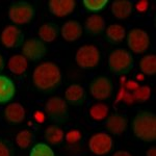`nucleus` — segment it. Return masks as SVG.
<instances>
[{
  "label": "nucleus",
  "instance_id": "f257e3e1",
  "mask_svg": "<svg viewBox=\"0 0 156 156\" xmlns=\"http://www.w3.org/2000/svg\"><path fill=\"white\" fill-rule=\"evenodd\" d=\"M34 89L43 94H52L62 87V73L54 62H43L34 68L31 75Z\"/></svg>",
  "mask_w": 156,
  "mask_h": 156
},
{
  "label": "nucleus",
  "instance_id": "f03ea898",
  "mask_svg": "<svg viewBox=\"0 0 156 156\" xmlns=\"http://www.w3.org/2000/svg\"><path fill=\"white\" fill-rule=\"evenodd\" d=\"M131 130L135 137L144 143L156 140V115L150 110H140L131 121Z\"/></svg>",
  "mask_w": 156,
  "mask_h": 156
},
{
  "label": "nucleus",
  "instance_id": "7ed1b4c3",
  "mask_svg": "<svg viewBox=\"0 0 156 156\" xmlns=\"http://www.w3.org/2000/svg\"><path fill=\"white\" fill-rule=\"evenodd\" d=\"M134 58L131 52L126 49L117 48L108 55V68L109 71L117 76H124L131 72L134 68Z\"/></svg>",
  "mask_w": 156,
  "mask_h": 156
},
{
  "label": "nucleus",
  "instance_id": "20e7f679",
  "mask_svg": "<svg viewBox=\"0 0 156 156\" xmlns=\"http://www.w3.org/2000/svg\"><path fill=\"white\" fill-rule=\"evenodd\" d=\"M45 115L56 125H64L70 119L68 103L59 96L50 97L45 103Z\"/></svg>",
  "mask_w": 156,
  "mask_h": 156
},
{
  "label": "nucleus",
  "instance_id": "39448f33",
  "mask_svg": "<svg viewBox=\"0 0 156 156\" xmlns=\"http://www.w3.org/2000/svg\"><path fill=\"white\" fill-rule=\"evenodd\" d=\"M9 18L17 25H25L31 22L37 15L36 6L28 1H15L9 9Z\"/></svg>",
  "mask_w": 156,
  "mask_h": 156
},
{
  "label": "nucleus",
  "instance_id": "423d86ee",
  "mask_svg": "<svg viewBox=\"0 0 156 156\" xmlns=\"http://www.w3.org/2000/svg\"><path fill=\"white\" fill-rule=\"evenodd\" d=\"M101 59V52L96 45L84 44L77 49L75 54V62L77 66L83 70L96 68Z\"/></svg>",
  "mask_w": 156,
  "mask_h": 156
},
{
  "label": "nucleus",
  "instance_id": "0eeeda50",
  "mask_svg": "<svg viewBox=\"0 0 156 156\" xmlns=\"http://www.w3.org/2000/svg\"><path fill=\"white\" fill-rule=\"evenodd\" d=\"M89 92L94 99L104 101L112 98L114 94V82L112 78L105 75H99L90 80L89 84Z\"/></svg>",
  "mask_w": 156,
  "mask_h": 156
},
{
  "label": "nucleus",
  "instance_id": "6e6552de",
  "mask_svg": "<svg viewBox=\"0 0 156 156\" xmlns=\"http://www.w3.org/2000/svg\"><path fill=\"white\" fill-rule=\"evenodd\" d=\"M127 46L135 54L145 53L150 48V36L145 29L131 28L127 34Z\"/></svg>",
  "mask_w": 156,
  "mask_h": 156
},
{
  "label": "nucleus",
  "instance_id": "1a4fd4ad",
  "mask_svg": "<svg viewBox=\"0 0 156 156\" xmlns=\"http://www.w3.org/2000/svg\"><path fill=\"white\" fill-rule=\"evenodd\" d=\"M87 147L94 155H106L114 148V140L109 133L105 131H99L94 133L89 138Z\"/></svg>",
  "mask_w": 156,
  "mask_h": 156
},
{
  "label": "nucleus",
  "instance_id": "9d476101",
  "mask_svg": "<svg viewBox=\"0 0 156 156\" xmlns=\"http://www.w3.org/2000/svg\"><path fill=\"white\" fill-rule=\"evenodd\" d=\"M47 53V46L44 42L37 37L25 40L21 46V54L30 62H39Z\"/></svg>",
  "mask_w": 156,
  "mask_h": 156
},
{
  "label": "nucleus",
  "instance_id": "9b49d317",
  "mask_svg": "<svg viewBox=\"0 0 156 156\" xmlns=\"http://www.w3.org/2000/svg\"><path fill=\"white\" fill-rule=\"evenodd\" d=\"M1 43L7 49H16L23 45L24 34L16 25H7L1 31Z\"/></svg>",
  "mask_w": 156,
  "mask_h": 156
},
{
  "label": "nucleus",
  "instance_id": "f8f14e48",
  "mask_svg": "<svg viewBox=\"0 0 156 156\" xmlns=\"http://www.w3.org/2000/svg\"><path fill=\"white\" fill-rule=\"evenodd\" d=\"M128 125H129L128 118L120 112H112L108 115L104 123V127L107 133H109L110 135H118V136L127 132Z\"/></svg>",
  "mask_w": 156,
  "mask_h": 156
},
{
  "label": "nucleus",
  "instance_id": "ddd939ff",
  "mask_svg": "<svg viewBox=\"0 0 156 156\" xmlns=\"http://www.w3.org/2000/svg\"><path fill=\"white\" fill-rule=\"evenodd\" d=\"M3 118L9 125H19L26 118L25 107L19 102H11L3 110Z\"/></svg>",
  "mask_w": 156,
  "mask_h": 156
},
{
  "label": "nucleus",
  "instance_id": "4468645a",
  "mask_svg": "<svg viewBox=\"0 0 156 156\" xmlns=\"http://www.w3.org/2000/svg\"><path fill=\"white\" fill-rule=\"evenodd\" d=\"M76 4V1L74 0H50L47 3V6L50 14L54 17L64 18L75 11Z\"/></svg>",
  "mask_w": 156,
  "mask_h": 156
},
{
  "label": "nucleus",
  "instance_id": "2eb2a0df",
  "mask_svg": "<svg viewBox=\"0 0 156 156\" xmlns=\"http://www.w3.org/2000/svg\"><path fill=\"white\" fill-rule=\"evenodd\" d=\"M64 99L70 105L81 106L87 100V90L80 84H71L65 90Z\"/></svg>",
  "mask_w": 156,
  "mask_h": 156
},
{
  "label": "nucleus",
  "instance_id": "dca6fc26",
  "mask_svg": "<svg viewBox=\"0 0 156 156\" xmlns=\"http://www.w3.org/2000/svg\"><path fill=\"white\" fill-rule=\"evenodd\" d=\"M82 34H83L82 25L77 20H69L62 25L60 29V34L62 39L69 43L78 41L81 37Z\"/></svg>",
  "mask_w": 156,
  "mask_h": 156
},
{
  "label": "nucleus",
  "instance_id": "f3484780",
  "mask_svg": "<svg viewBox=\"0 0 156 156\" xmlns=\"http://www.w3.org/2000/svg\"><path fill=\"white\" fill-rule=\"evenodd\" d=\"M16 85L11 77L0 74V104H9L16 96Z\"/></svg>",
  "mask_w": 156,
  "mask_h": 156
},
{
  "label": "nucleus",
  "instance_id": "a211bd4d",
  "mask_svg": "<svg viewBox=\"0 0 156 156\" xmlns=\"http://www.w3.org/2000/svg\"><path fill=\"white\" fill-rule=\"evenodd\" d=\"M106 28V21L101 15H90L85 20L84 31L90 36H99L103 34Z\"/></svg>",
  "mask_w": 156,
  "mask_h": 156
},
{
  "label": "nucleus",
  "instance_id": "6ab92c4d",
  "mask_svg": "<svg viewBox=\"0 0 156 156\" xmlns=\"http://www.w3.org/2000/svg\"><path fill=\"white\" fill-rule=\"evenodd\" d=\"M7 69L16 76H22L28 69V60L22 54H14L7 60Z\"/></svg>",
  "mask_w": 156,
  "mask_h": 156
},
{
  "label": "nucleus",
  "instance_id": "aec40b11",
  "mask_svg": "<svg viewBox=\"0 0 156 156\" xmlns=\"http://www.w3.org/2000/svg\"><path fill=\"white\" fill-rule=\"evenodd\" d=\"M60 34V29L58 25L53 22H46L42 24L37 30L39 39L44 43H52L57 39Z\"/></svg>",
  "mask_w": 156,
  "mask_h": 156
},
{
  "label": "nucleus",
  "instance_id": "412c9836",
  "mask_svg": "<svg viewBox=\"0 0 156 156\" xmlns=\"http://www.w3.org/2000/svg\"><path fill=\"white\" fill-rule=\"evenodd\" d=\"M133 3L130 0H115L112 3V12L115 18L125 20L131 16Z\"/></svg>",
  "mask_w": 156,
  "mask_h": 156
},
{
  "label": "nucleus",
  "instance_id": "4be33fe9",
  "mask_svg": "<svg viewBox=\"0 0 156 156\" xmlns=\"http://www.w3.org/2000/svg\"><path fill=\"white\" fill-rule=\"evenodd\" d=\"M105 37L108 43L117 45L122 43L126 37V29L121 24H110L105 28Z\"/></svg>",
  "mask_w": 156,
  "mask_h": 156
},
{
  "label": "nucleus",
  "instance_id": "5701e85b",
  "mask_svg": "<svg viewBox=\"0 0 156 156\" xmlns=\"http://www.w3.org/2000/svg\"><path fill=\"white\" fill-rule=\"evenodd\" d=\"M45 140L48 145L51 146H58L64 142L65 140V132L62 127L56 124L49 125L45 130Z\"/></svg>",
  "mask_w": 156,
  "mask_h": 156
},
{
  "label": "nucleus",
  "instance_id": "b1692460",
  "mask_svg": "<svg viewBox=\"0 0 156 156\" xmlns=\"http://www.w3.org/2000/svg\"><path fill=\"white\" fill-rule=\"evenodd\" d=\"M15 142H16L18 148L21 150H26L31 147L36 142V134L29 129L20 130L15 136Z\"/></svg>",
  "mask_w": 156,
  "mask_h": 156
},
{
  "label": "nucleus",
  "instance_id": "393cba45",
  "mask_svg": "<svg viewBox=\"0 0 156 156\" xmlns=\"http://www.w3.org/2000/svg\"><path fill=\"white\" fill-rule=\"evenodd\" d=\"M138 68L144 75L153 76L156 73V55L147 54L138 62Z\"/></svg>",
  "mask_w": 156,
  "mask_h": 156
},
{
  "label": "nucleus",
  "instance_id": "a878e982",
  "mask_svg": "<svg viewBox=\"0 0 156 156\" xmlns=\"http://www.w3.org/2000/svg\"><path fill=\"white\" fill-rule=\"evenodd\" d=\"M90 117L94 121L100 122V121L106 120V118L109 115V107L105 103H95L89 109Z\"/></svg>",
  "mask_w": 156,
  "mask_h": 156
},
{
  "label": "nucleus",
  "instance_id": "bb28decb",
  "mask_svg": "<svg viewBox=\"0 0 156 156\" xmlns=\"http://www.w3.org/2000/svg\"><path fill=\"white\" fill-rule=\"evenodd\" d=\"M29 156H55L53 149L45 143H37L31 148Z\"/></svg>",
  "mask_w": 156,
  "mask_h": 156
},
{
  "label": "nucleus",
  "instance_id": "cd10ccee",
  "mask_svg": "<svg viewBox=\"0 0 156 156\" xmlns=\"http://www.w3.org/2000/svg\"><path fill=\"white\" fill-rule=\"evenodd\" d=\"M108 0H83L82 5L90 12H99L106 7Z\"/></svg>",
  "mask_w": 156,
  "mask_h": 156
},
{
  "label": "nucleus",
  "instance_id": "c85d7f7f",
  "mask_svg": "<svg viewBox=\"0 0 156 156\" xmlns=\"http://www.w3.org/2000/svg\"><path fill=\"white\" fill-rule=\"evenodd\" d=\"M151 97V87L147 85H142L138 87L133 93V98L138 102H146L150 99Z\"/></svg>",
  "mask_w": 156,
  "mask_h": 156
},
{
  "label": "nucleus",
  "instance_id": "c756f323",
  "mask_svg": "<svg viewBox=\"0 0 156 156\" xmlns=\"http://www.w3.org/2000/svg\"><path fill=\"white\" fill-rule=\"evenodd\" d=\"M65 140L69 146L80 144L82 140V133L78 129H70L67 134H65Z\"/></svg>",
  "mask_w": 156,
  "mask_h": 156
},
{
  "label": "nucleus",
  "instance_id": "7c9ffc66",
  "mask_svg": "<svg viewBox=\"0 0 156 156\" xmlns=\"http://www.w3.org/2000/svg\"><path fill=\"white\" fill-rule=\"evenodd\" d=\"M0 156H15L14 145L3 137H0Z\"/></svg>",
  "mask_w": 156,
  "mask_h": 156
},
{
  "label": "nucleus",
  "instance_id": "2f4dec72",
  "mask_svg": "<svg viewBox=\"0 0 156 156\" xmlns=\"http://www.w3.org/2000/svg\"><path fill=\"white\" fill-rule=\"evenodd\" d=\"M45 119H46V115L45 112H41V110H37L34 114V121L37 123V124H43L45 122Z\"/></svg>",
  "mask_w": 156,
  "mask_h": 156
},
{
  "label": "nucleus",
  "instance_id": "473e14b6",
  "mask_svg": "<svg viewBox=\"0 0 156 156\" xmlns=\"http://www.w3.org/2000/svg\"><path fill=\"white\" fill-rule=\"evenodd\" d=\"M148 7V2L147 1H140L136 4V9L138 12H145Z\"/></svg>",
  "mask_w": 156,
  "mask_h": 156
},
{
  "label": "nucleus",
  "instance_id": "72a5a7b5",
  "mask_svg": "<svg viewBox=\"0 0 156 156\" xmlns=\"http://www.w3.org/2000/svg\"><path fill=\"white\" fill-rule=\"evenodd\" d=\"M112 156H133L131 153L128 152V151H125V150H119L117 152H115Z\"/></svg>",
  "mask_w": 156,
  "mask_h": 156
},
{
  "label": "nucleus",
  "instance_id": "f704fd0d",
  "mask_svg": "<svg viewBox=\"0 0 156 156\" xmlns=\"http://www.w3.org/2000/svg\"><path fill=\"white\" fill-rule=\"evenodd\" d=\"M4 67H5V59H4V56L2 55V53H0V74L4 70Z\"/></svg>",
  "mask_w": 156,
  "mask_h": 156
},
{
  "label": "nucleus",
  "instance_id": "c9c22d12",
  "mask_svg": "<svg viewBox=\"0 0 156 156\" xmlns=\"http://www.w3.org/2000/svg\"><path fill=\"white\" fill-rule=\"evenodd\" d=\"M146 156H156V147H151L146 151Z\"/></svg>",
  "mask_w": 156,
  "mask_h": 156
},
{
  "label": "nucleus",
  "instance_id": "e433bc0d",
  "mask_svg": "<svg viewBox=\"0 0 156 156\" xmlns=\"http://www.w3.org/2000/svg\"><path fill=\"white\" fill-rule=\"evenodd\" d=\"M81 156H87V155H81Z\"/></svg>",
  "mask_w": 156,
  "mask_h": 156
}]
</instances>
